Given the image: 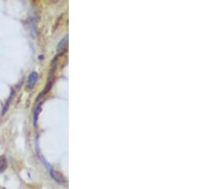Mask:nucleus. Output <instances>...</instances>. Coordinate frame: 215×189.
<instances>
[{
  "mask_svg": "<svg viewBox=\"0 0 215 189\" xmlns=\"http://www.w3.org/2000/svg\"><path fill=\"white\" fill-rule=\"evenodd\" d=\"M38 78V75L36 72H32L29 76H28V81H27V89H33L34 86L36 85Z\"/></svg>",
  "mask_w": 215,
  "mask_h": 189,
  "instance_id": "nucleus-2",
  "label": "nucleus"
},
{
  "mask_svg": "<svg viewBox=\"0 0 215 189\" xmlns=\"http://www.w3.org/2000/svg\"><path fill=\"white\" fill-rule=\"evenodd\" d=\"M8 166V161L5 156H0V173H2L6 170Z\"/></svg>",
  "mask_w": 215,
  "mask_h": 189,
  "instance_id": "nucleus-3",
  "label": "nucleus"
},
{
  "mask_svg": "<svg viewBox=\"0 0 215 189\" xmlns=\"http://www.w3.org/2000/svg\"><path fill=\"white\" fill-rule=\"evenodd\" d=\"M50 170V175L53 178V180H55V182L59 184H63V185H66L67 184V180L65 179V177L63 176L62 174H60L59 172L55 171L54 169H49Z\"/></svg>",
  "mask_w": 215,
  "mask_h": 189,
  "instance_id": "nucleus-1",
  "label": "nucleus"
},
{
  "mask_svg": "<svg viewBox=\"0 0 215 189\" xmlns=\"http://www.w3.org/2000/svg\"><path fill=\"white\" fill-rule=\"evenodd\" d=\"M67 39H68V37L65 36V37L63 38L62 40L59 42V44H58V52H60V51H62V50L65 49L66 44H67Z\"/></svg>",
  "mask_w": 215,
  "mask_h": 189,
  "instance_id": "nucleus-4",
  "label": "nucleus"
}]
</instances>
